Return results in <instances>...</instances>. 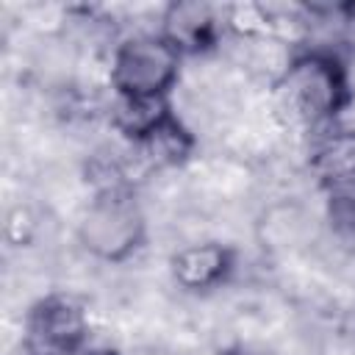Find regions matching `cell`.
Returning a JSON list of instances; mask_svg holds the SVG:
<instances>
[{
  "label": "cell",
  "mask_w": 355,
  "mask_h": 355,
  "mask_svg": "<svg viewBox=\"0 0 355 355\" xmlns=\"http://www.w3.org/2000/svg\"><path fill=\"white\" fill-rule=\"evenodd\" d=\"M139 147L150 155V161L153 164H161V166H166V164H180L186 155H189V150H191V136L183 130V125L169 114V116H164L141 141H139Z\"/></svg>",
  "instance_id": "8"
},
{
  "label": "cell",
  "mask_w": 355,
  "mask_h": 355,
  "mask_svg": "<svg viewBox=\"0 0 355 355\" xmlns=\"http://www.w3.org/2000/svg\"><path fill=\"white\" fill-rule=\"evenodd\" d=\"M161 33L180 53H200L216 39V8L200 0L172 3L164 14Z\"/></svg>",
  "instance_id": "6"
},
{
  "label": "cell",
  "mask_w": 355,
  "mask_h": 355,
  "mask_svg": "<svg viewBox=\"0 0 355 355\" xmlns=\"http://www.w3.org/2000/svg\"><path fill=\"white\" fill-rule=\"evenodd\" d=\"M78 236L92 255L122 261L144 239V214L128 189L105 186L83 211Z\"/></svg>",
  "instance_id": "3"
},
{
  "label": "cell",
  "mask_w": 355,
  "mask_h": 355,
  "mask_svg": "<svg viewBox=\"0 0 355 355\" xmlns=\"http://www.w3.org/2000/svg\"><path fill=\"white\" fill-rule=\"evenodd\" d=\"M83 338L86 316L72 297H47L31 308L25 336L31 355H72Z\"/></svg>",
  "instance_id": "4"
},
{
  "label": "cell",
  "mask_w": 355,
  "mask_h": 355,
  "mask_svg": "<svg viewBox=\"0 0 355 355\" xmlns=\"http://www.w3.org/2000/svg\"><path fill=\"white\" fill-rule=\"evenodd\" d=\"M222 355H252V352H247V349H227V352H222Z\"/></svg>",
  "instance_id": "10"
},
{
  "label": "cell",
  "mask_w": 355,
  "mask_h": 355,
  "mask_svg": "<svg viewBox=\"0 0 355 355\" xmlns=\"http://www.w3.org/2000/svg\"><path fill=\"white\" fill-rule=\"evenodd\" d=\"M333 208L355 211V136L327 139L311 161Z\"/></svg>",
  "instance_id": "5"
},
{
  "label": "cell",
  "mask_w": 355,
  "mask_h": 355,
  "mask_svg": "<svg viewBox=\"0 0 355 355\" xmlns=\"http://www.w3.org/2000/svg\"><path fill=\"white\" fill-rule=\"evenodd\" d=\"M83 355H119V352H114V349H89Z\"/></svg>",
  "instance_id": "9"
},
{
  "label": "cell",
  "mask_w": 355,
  "mask_h": 355,
  "mask_svg": "<svg viewBox=\"0 0 355 355\" xmlns=\"http://www.w3.org/2000/svg\"><path fill=\"white\" fill-rule=\"evenodd\" d=\"M230 272V250L205 241V244H191L183 247L172 255V275L183 288H211Z\"/></svg>",
  "instance_id": "7"
},
{
  "label": "cell",
  "mask_w": 355,
  "mask_h": 355,
  "mask_svg": "<svg viewBox=\"0 0 355 355\" xmlns=\"http://www.w3.org/2000/svg\"><path fill=\"white\" fill-rule=\"evenodd\" d=\"M180 55L164 33H136L114 50L111 86L119 97L161 100L178 80Z\"/></svg>",
  "instance_id": "2"
},
{
  "label": "cell",
  "mask_w": 355,
  "mask_h": 355,
  "mask_svg": "<svg viewBox=\"0 0 355 355\" xmlns=\"http://www.w3.org/2000/svg\"><path fill=\"white\" fill-rule=\"evenodd\" d=\"M277 97L291 119L311 128L324 125L349 100L347 72L333 53L308 50L302 55H294L280 72Z\"/></svg>",
  "instance_id": "1"
}]
</instances>
